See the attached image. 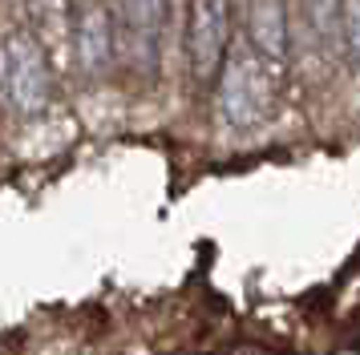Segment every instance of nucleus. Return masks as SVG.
<instances>
[{"label":"nucleus","mask_w":360,"mask_h":355,"mask_svg":"<svg viewBox=\"0 0 360 355\" xmlns=\"http://www.w3.org/2000/svg\"><path fill=\"white\" fill-rule=\"evenodd\" d=\"M69 53L73 65L82 69V77H101L117 57V41H114V16L105 4H89L73 16V36H69Z\"/></svg>","instance_id":"39448f33"},{"label":"nucleus","mask_w":360,"mask_h":355,"mask_svg":"<svg viewBox=\"0 0 360 355\" xmlns=\"http://www.w3.org/2000/svg\"><path fill=\"white\" fill-rule=\"evenodd\" d=\"M29 32L45 45V53H53L73 36V16H69V0H29Z\"/></svg>","instance_id":"0eeeda50"},{"label":"nucleus","mask_w":360,"mask_h":355,"mask_svg":"<svg viewBox=\"0 0 360 355\" xmlns=\"http://www.w3.org/2000/svg\"><path fill=\"white\" fill-rule=\"evenodd\" d=\"M53 61L29 29H17L0 45V101L17 117H37L49 109Z\"/></svg>","instance_id":"f257e3e1"},{"label":"nucleus","mask_w":360,"mask_h":355,"mask_svg":"<svg viewBox=\"0 0 360 355\" xmlns=\"http://www.w3.org/2000/svg\"><path fill=\"white\" fill-rule=\"evenodd\" d=\"M214 85H219V109H223V117L235 129H251V126H259L263 117L271 113V105H276V61L259 57L255 48L235 53V57L227 53Z\"/></svg>","instance_id":"f03ea898"},{"label":"nucleus","mask_w":360,"mask_h":355,"mask_svg":"<svg viewBox=\"0 0 360 355\" xmlns=\"http://www.w3.org/2000/svg\"><path fill=\"white\" fill-rule=\"evenodd\" d=\"M231 53V0H191L186 8V65L198 85H214Z\"/></svg>","instance_id":"7ed1b4c3"},{"label":"nucleus","mask_w":360,"mask_h":355,"mask_svg":"<svg viewBox=\"0 0 360 355\" xmlns=\"http://www.w3.org/2000/svg\"><path fill=\"white\" fill-rule=\"evenodd\" d=\"M340 4L344 0H300V8H304V25L311 29L316 41H332V36H340Z\"/></svg>","instance_id":"6e6552de"},{"label":"nucleus","mask_w":360,"mask_h":355,"mask_svg":"<svg viewBox=\"0 0 360 355\" xmlns=\"http://www.w3.org/2000/svg\"><path fill=\"white\" fill-rule=\"evenodd\" d=\"M166 13H170V0H114V8H110L117 53L134 69H142L146 77L158 69V45H162Z\"/></svg>","instance_id":"20e7f679"},{"label":"nucleus","mask_w":360,"mask_h":355,"mask_svg":"<svg viewBox=\"0 0 360 355\" xmlns=\"http://www.w3.org/2000/svg\"><path fill=\"white\" fill-rule=\"evenodd\" d=\"M340 32H344V53L360 65V0L340 4Z\"/></svg>","instance_id":"1a4fd4ad"},{"label":"nucleus","mask_w":360,"mask_h":355,"mask_svg":"<svg viewBox=\"0 0 360 355\" xmlns=\"http://www.w3.org/2000/svg\"><path fill=\"white\" fill-rule=\"evenodd\" d=\"M247 45L276 65L288 61V45L292 41H288L283 0H251V8H247Z\"/></svg>","instance_id":"423d86ee"}]
</instances>
